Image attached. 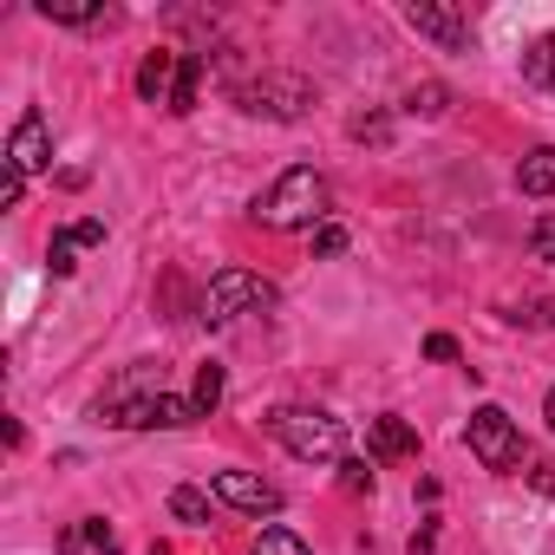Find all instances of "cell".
I'll use <instances>...</instances> for the list:
<instances>
[{
  "instance_id": "cell-27",
  "label": "cell",
  "mask_w": 555,
  "mask_h": 555,
  "mask_svg": "<svg viewBox=\"0 0 555 555\" xmlns=\"http://www.w3.org/2000/svg\"><path fill=\"white\" fill-rule=\"evenodd\" d=\"M529 483H535L542 496H555V457H535V464H529Z\"/></svg>"
},
{
  "instance_id": "cell-1",
  "label": "cell",
  "mask_w": 555,
  "mask_h": 555,
  "mask_svg": "<svg viewBox=\"0 0 555 555\" xmlns=\"http://www.w3.org/2000/svg\"><path fill=\"white\" fill-rule=\"evenodd\" d=\"M261 425L301 464H347V425L334 412H321V405H274Z\"/></svg>"
},
{
  "instance_id": "cell-28",
  "label": "cell",
  "mask_w": 555,
  "mask_h": 555,
  "mask_svg": "<svg viewBox=\"0 0 555 555\" xmlns=\"http://www.w3.org/2000/svg\"><path fill=\"white\" fill-rule=\"evenodd\" d=\"M425 360H457V340H451V334H431V340H425Z\"/></svg>"
},
{
  "instance_id": "cell-29",
  "label": "cell",
  "mask_w": 555,
  "mask_h": 555,
  "mask_svg": "<svg viewBox=\"0 0 555 555\" xmlns=\"http://www.w3.org/2000/svg\"><path fill=\"white\" fill-rule=\"evenodd\" d=\"M73 235H79L86 248H99V242H105V222H92V216H86V222H73Z\"/></svg>"
},
{
  "instance_id": "cell-30",
  "label": "cell",
  "mask_w": 555,
  "mask_h": 555,
  "mask_svg": "<svg viewBox=\"0 0 555 555\" xmlns=\"http://www.w3.org/2000/svg\"><path fill=\"white\" fill-rule=\"evenodd\" d=\"M542 418H548V431H555V392H548V399H542Z\"/></svg>"
},
{
  "instance_id": "cell-24",
  "label": "cell",
  "mask_w": 555,
  "mask_h": 555,
  "mask_svg": "<svg viewBox=\"0 0 555 555\" xmlns=\"http://www.w3.org/2000/svg\"><path fill=\"white\" fill-rule=\"evenodd\" d=\"M340 248H347V229L340 222H321L314 229V255H340Z\"/></svg>"
},
{
  "instance_id": "cell-3",
  "label": "cell",
  "mask_w": 555,
  "mask_h": 555,
  "mask_svg": "<svg viewBox=\"0 0 555 555\" xmlns=\"http://www.w3.org/2000/svg\"><path fill=\"white\" fill-rule=\"evenodd\" d=\"M274 301H282V288H274V282H261V274H248V268H222V274H209L196 321L203 327H229L242 314H268Z\"/></svg>"
},
{
  "instance_id": "cell-13",
  "label": "cell",
  "mask_w": 555,
  "mask_h": 555,
  "mask_svg": "<svg viewBox=\"0 0 555 555\" xmlns=\"http://www.w3.org/2000/svg\"><path fill=\"white\" fill-rule=\"evenodd\" d=\"M516 190H522V196H555V144H535V151L516 164Z\"/></svg>"
},
{
  "instance_id": "cell-25",
  "label": "cell",
  "mask_w": 555,
  "mask_h": 555,
  "mask_svg": "<svg viewBox=\"0 0 555 555\" xmlns=\"http://www.w3.org/2000/svg\"><path fill=\"white\" fill-rule=\"evenodd\" d=\"M340 490H353V496H360V490H373V470H366L360 457H347V464H340Z\"/></svg>"
},
{
  "instance_id": "cell-15",
  "label": "cell",
  "mask_w": 555,
  "mask_h": 555,
  "mask_svg": "<svg viewBox=\"0 0 555 555\" xmlns=\"http://www.w3.org/2000/svg\"><path fill=\"white\" fill-rule=\"evenodd\" d=\"M522 79H529L535 92H555V34H542V40L522 53Z\"/></svg>"
},
{
  "instance_id": "cell-14",
  "label": "cell",
  "mask_w": 555,
  "mask_h": 555,
  "mask_svg": "<svg viewBox=\"0 0 555 555\" xmlns=\"http://www.w3.org/2000/svg\"><path fill=\"white\" fill-rule=\"evenodd\" d=\"M40 14L60 21V27H112L118 21L112 8H99V0H40Z\"/></svg>"
},
{
  "instance_id": "cell-22",
  "label": "cell",
  "mask_w": 555,
  "mask_h": 555,
  "mask_svg": "<svg viewBox=\"0 0 555 555\" xmlns=\"http://www.w3.org/2000/svg\"><path fill=\"white\" fill-rule=\"evenodd\" d=\"M529 255H535V261H555V216H542V222L529 229Z\"/></svg>"
},
{
  "instance_id": "cell-31",
  "label": "cell",
  "mask_w": 555,
  "mask_h": 555,
  "mask_svg": "<svg viewBox=\"0 0 555 555\" xmlns=\"http://www.w3.org/2000/svg\"><path fill=\"white\" fill-rule=\"evenodd\" d=\"M151 555H170V548H164V542H157V548H151Z\"/></svg>"
},
{
  "instance_id": "cell-4",
  "label": "cell",
  "mask_w": 555,
  "mask_h": 555,
  "mask_svg": "<svg viewBox=\"0 0 555 555\" xmlns=\"http://www.w3.org/2000/svg\"><path fill=\"white\" fill-rule=\"evenodd\" d=\"M235 105L248 112V118H308V105H314V86L301 79V73H261V79H242L235 86Z\"/></svg>"
},
{
  "instance_id": "cell-16",
  "label": "cell",
  "mask_w": 555,
  "mask_h": 555,
  "mask_svg": "<svg viewBox=\"0 0 555 555\" xmlns=\"http://www.w3.org/2000/svg\"><path fill=\"white\" fill-rule=\"evenodd\" d=\"M203 53H183V73H177V99H170V112L183 118V112H196V99H203Z\"/></svg>"
},
{
  "instance_id": "cell-6",
  "label": "cell",
  "mask_w": 555,
  "mask_h": 555,
  "mask_svg": "<svg viewBox=\"0 0 555 555\" xmlns=\"http://www.w3.org/2000/svg\"><path fill=\"white\" fill-rule=\"evenodd\" d=\"M209 496L229 503V509H242V516H274V509H282V490H274L268 477H255V470H216Z\"/></svg>"
},
{
  "instance_id": "cell-18",
  "label": "cell",
  "mask_w": 555,
  "mask_h": 555,
  "mask_svg": "<svg viewBox=\"0 0 555 555\" xmlns=\"http://www.w3.org/2000/svg\"><path fill=\"white\" fill-rule=\"evenodd\" d=\"M405 112H412V118H444V112H451V92H444V86H412V92H405Z\"/></svg>"
},
{
  "instance_id": "cell-19",
  "label": "cell",
  "mask_w": 555,
  "mask_h": 555,
  "mask_svg": "<svg viewBox=\"0 0 555 555\" xmlns=\"http://www.w3.org/2000/svg\"><path fill=\"white\" fill-rule=\"evenodd\" d=\"M248 555H308V542H301L295 529L274 522V529H261V535H255V548H248Z\"/></svg>"
},
{
  "instance_id": "cell-11",
  "label": "cell",
  "mask_w": 555,
  "mask_h": 555,
  "mask_svg": "<svg viewBox=\"0 0 555 555\" xmlns=\"http://www.w3.org/2000/svg\"><path fill=\"white\" fill-rule=\"evenodd\" d=\"M60 555H118V529L105 516H79L66 535H60Z\"/></svg>"
},
{
  "instance_id": "cell-9",
  "label": "cell",
  "mask_w": 555,
  "mask_h": 555,
  "mask_svg": "<svg viewBox=\"0 0 555 555\" xmlns=\"http://www.w3.org/2000/svg\"><path fill=\"white\" fill-rule=\"evenodd\" d=\"M177 73H183V53H144V66H138V99L170 112V99H177Z\"/></svg>"
},
{
  "instance_id": "cell-20",
  "label": "cell",
  "mask_w": 555,
  "mask_h": 555,
  "mask_svg": "<svg viewBox=\"0 0 555 555\" xmlns=\"http://www.w3.org/2000/svg\"><path fill=\"white\" fill-rule=\"evenodd\" d=\"M190 399H196V412H203V418L222 405V366H216V360H209V366H196V392H190Z\"/></svg>"
},
{
  "instance_id": "cell-7",
  "label": "cell",
  "mask_w": 555,
  "mask_h": 555,
  "mask_svg": "<svg viewBox=\"0 0 555 555\" xmlns=\"http://www.w3.org/2000/svg\"><path fill=\"white\" fill-rule=\"evenodd\" d=\"M405 27L425 34V40H438L444 53H464V47H470V21H464L457 8H444V0H412V8H405Z\"/></svg>"
},
{
  "instance_id": "cell-26",
  "label": "cell",
  "mask_w": 555,
  "mask_h": 555,
  "mask_svg": "<svg viewBox=\"0 0 555 555\" xmlns=\"http://www.w3.org/2000/svg\"><path fill=\"white\" fill-rule=\"evenodd\" d=\"M353 138H360V144H386V118H366V112H360V118H353Z\"/></svg>"
},
{
  "instance_id": "cell-8",
  "label": "cell",
  "mask_w": 555,
  "mask_h": 555,
  "mask_svg": "<svg viewBox=\"0 0 555 555\" xmlns=\"http://www.w3.org/2000/svg\"><path fill=\"white\" fill-rule=\"evenodd\" d=\"M8 164H14L21 177L53 170V131H47L40 112H21V125H14V138H8Z\"/></svg>"
},
{
  "instance_id": "cell-5",
  "label": "cell",
  "mask_w": 555,
  "mask_h": 555,
  "mask_svg": "<svg viewBox=\"0 0 555 555\" xmlns=\"http://www.w3.org/2000/svg\"><path fill=\"white\" fill-rule=\"evenodd\" d=\"M464 444H470V457L483 470H516L522 464V431H516V418L503 405H477L470 425H464Z\"/></svg>"
},
{
  "instance_id": "cell-21",
  "label": "cell",
  "mask_w": 555,
  "mask_h": 555,
  "mask_svg": "<svg viewBox=\"0 0 555 555\" xmlns=\"http://www.w3.org/2000/svg\"><path fill=\"white\" fill-rule=\"evenodd\" d=\"M79 248H86V242H79L73 229H60L53 248H47V268H53V274H73V268H79Z\"/></svg>"
},
{
  "instance_id": "cell-17",
  "label": "cell",
  "mask_w": 555,
  "mask_h": 555,
  "mask_svg": "<svg viewBox=\"0 0 555 555\" xmlns=\"http://www.w3.org/2000/svg\"><path fill=\"white\" fill-rule=\"evenodd\" d=\"M170 516L190 522V529H209V496H203L196 483H177V490H170Z\"/></svg>"
},
{
  "instance_id": "cell-12",
  "label": "cell",
  "mask_w": 555,
  "mask_h": 555,
  "mask_svg": "<svg viewBox=\"0 0 555 555\" xmlns=\"http://www.w3.org/2000/svg\"><path fill=\"white\" fill-rule=\"evenodd\" d=\"M366 444H373L379 464H392V457H418V431H412L405 418H392V412L373 418V438H366Z\"/></svg>"
},
{
  "instance_id": "cell-2",
  "label": "cell",
  "mask_w": 555,
  "mask_h": 555,
  "mask_svg": "<svg viewBox=\"0 0 555 555\" xmlns=\"http://www.w3.org/2000/svg\"><path fill=\"white\" fill-rule=\"evenodd\" d=\"M327 209H334L327 177L301 164V170H288L282 183L255 203V222H261V229H314V222H327Z\"/></svg>"
},
{
  "instance_id": "cell-23",
  "label": "cell",
  "mask_w": 555,
  "mask_h": 555,
  "mask_svg": "<svg viewBox=\"0 0 555 555\" xmlns=\"http://www.w3.org/2000/svg\"><path fill=\"white\" fill-rule=\"evenodd\" d=\"M21 196H27V177L8 164V170H0V209H21Z\"/></svg>"
},
{
  "instance_id": "cell-10",
  "label": "cell",
  "mask_w": 555,
  "mask_h": 555,
  "mask_svg": "<svg viewBox=\"0 0 555 555\" xmlns=\"http://www.w3.org/2000/svg\"><path fill=\"white\" fill-rule=\"evenodd\" d=\"M203 412H196V399H177V392H157L138 418H131V431H177V425H196Z\"/></svg>"
}]
</instances>
